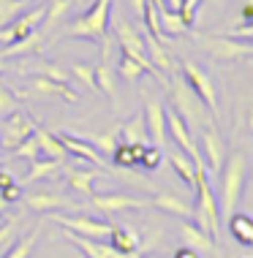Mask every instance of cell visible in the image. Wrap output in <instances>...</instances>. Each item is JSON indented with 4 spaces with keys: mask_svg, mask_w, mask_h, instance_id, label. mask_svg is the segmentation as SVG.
Masks as SVG:
<instances>
[{
    "mask_svg": "<svg viewBox=\"0 0 253 258\" xmlns=\"http://www.w3.org/2000/svg\"><path fill=\"white\" fill-rule=\"evenodd\" d=\"M221 199H218V212L221 218H231L237 212V204H240L242 187H245V177H248V160H245L242 152H231V155L223 160L221 169Z\"/></svg>",
    "mask_w": 253,
    "mask_h": 258,
    "instance_id": "6da1fadb",
    "label": "cell"
},
{
    "mask_svg": "<svg viewBox=\"0 0 253 258\" xmlns=\"http://www.w3.org/2000/svg\"><path fill=\"white\" fill-rule=\"evenodd\" d=\"M112 27V0H95L82 17L71 19L63 30V38H84V41H109Z\"/></svg>",
    "mask_w": 253,
    "mask_h": 258,
    "instance_id": "7a4b0ae2",
    "label": "cell"
},
{
    "mask_svg": "<svg viewBox=\"0 0 253 258\" xmlns=\"http://www.w3.org/2000/svg\"><path fill=\"white\" fill-rule=\"evenodd\" d=\"M166 90H169L172 109L185 120V125L191 131H199V128H205L207 122H215L213 114L207 111V106L201 103V98L185 85V79H166Z\"/></svg>",
    "mask_w": 253,
    "mask_h": 258,
    "instance_id": "3957f363",
    "label": "cell"
},
{
    "mask_svg": "<svg viewBox=\"0 0 253 258\" xmlns=\"http://www.w3.org/2000/svg\"><path fill=\"white\" fill-rule=\"evenodd\" d=\"M115 36H117V44H120L123 54H128L131 60H136L139 66L144 68V74L158 76V79L166 85L164 74H161L158 68L150 62V57H147V52H144V38L139 36V33H136V27H133L131 22H125V19H123V17H117V14H115Z\"/></svg>",
    "mask_w": 253,
    "mask_h": 258,
    "instance_id": "277c9868",
    "label": "cell"
},
{
    "mask_svg": "<svg viewBox=\"0 0 253 258\" xmlns=\"http://www.w3.org/2000/svg\"><path fill=\"white\" fill-rule=\"evenodd\" d=\"M49 220H55L58 226H63L66 231L71 234H79V236H87V239H101L107 242L112 236V228L115 223L109 220H101V218H87V215H58V212H49Z\"/></svg>",
    "mask_w": 253,
    "mask_h": 258,
    "instance_id": "5b68a950",
    "label": "cell"
},
{
    "mask_svg": "<svg viewBox=\"0 0 253 258\" xmlns=\"http://www.w3.org/2000/svg\"><path fill=\"white\" fill-rule=\"evenodd\" d=\"M182 79H185V85L201 98V103H205L207 111L213 114V120H218V117H221V111H218V90L213 85V79H210V74L201 71L196 62L185 60L182 62Z\"/></svg>",
    "mask_w": 253,
    "mask_h": 258,
    "instance_id": "8992f818",
    "label": "cell"
},
{
    "mask_svg": "<svg viewBox=\"0 0 253 258\" xmlns=\"http://www.w3.org/2000/svg\"><path fill=\"white\" fill-rule=\"evenodd\" d=\"M196 134L201 136V158H205V166H207V171L210 174H221L223 169V160H226V144H223V139L221 134H218V125L215 122H207L205 128H199Z\"/></svg>",
    "mask_w": 253,
    "mask_h": 258,
    "instance_id": "52a82bcc",
    "label": "cell"
},
{
    "mask_svg": "<svg viewBox=\"0 0 253 258\" xmlns=\"http://www.w3.org/2000/svg\"><path fill=\"white\" fill-rule=\"evenodd\" d=\"M33 128H36L33 117L22 109L14 111L9 117H3V125H0V147L14 150L19 142H25L27 136H33Z\"/></svg>",
    "mask_w": 253,
    "mask_h": 258,
    "instance_id": "ba28073f",
    "label": "cell"
},
{
    "mask_svg": "<svg viewBox=\"0 0 253 258\" xmlns=\"http://www.w3.org/2000/svg\"><path fill=\"white\" fill-rule=\"evenodd\" d=\"M144 125H147V136H150V147H156L161 152H166V106L156 98H144Z\"/></svg>",
    "mask_w": 253,
    "mask_h": 258,
    "instance_id": "9c48e42d",
    "label": "cell"
},
{
    "mask_svg": "<svg viewBox=\"0 0 253 258\" xmlns=\"http://www.w3.org/2000/svg\"><path fill=\"white\" fill-rule=\"evenodd\" d=\"M201 44H205V49L213 54L215 60H226V62L245 60L253 54V44H242V41L229 38V36H207Z\"/></svg>",
    "mask_w": 253,
    "mask_h": 258,
    "instance_id": "30bf717a",
    "label": "cell"
},
{
    "mask_svg": "<svg viewBox=\"0 0 253 258\" xmlns=\"http://www.w3.org/2000/svg\"><path fill=\"white\" fill-rule=\"evenodd\" d=\"M93 207L101 215L112 218L115 212H123V209H139V207H150V199L142 196H128V193H93L90 196Z\"/></svg>",
    "mask_w": 253,
    "mask_h": 258,
    "instance_id": "8fae6325",
    "label": "cell"
},
{
    "mask_svg": "<svg viewBox=\"0 0 253 258\" xmlns=\"http://www.w3.org/2000/svg\"><path fill=\"white\" fill-rule=\"evenodd\" d=\"M58 139H60V144L66 147V152L68 155H76V158H82V160H87L90 166H95V169H107L109 166V160L98 152L90 142H84V139H79V136H71V134H66V131H60L58 134Z\"/></svg>",
    "mask_w": 253,
    "mask_h": 258,
    "instance_id": "7c38bea8",
    "label": "cell"
},
{
    "mask_svg": "<svg viewBox=\"0 0 253 258\" xmlns=\"http://www.w3.org/2000/svg\"><path fill=\"white\" fill-rule=\"evenodd\" d=\"M22 204L27 209H33V212H38V215H49V212H58V209H76L74 201H68V199H63L58 196V193H22Z\"/></svg>",
    "mask_w": 253,
    "mask_h": 258,
    "instance_id": "4fadbf2b",
    "label": "cell"
},
{
    "mask_svg": "<svg viewBox=\"0 0 253 258\" xmlns=\"http://www.w3.org/2000/svg\"><path fill=\"white\" fill-rule=\"evenodd\" d=\"M46 44V36L41 30H33L30 36L19 38V41H11V44H6L3 49H0V60H11V57H27V54L33 52H41Z\"/></svg>",
    "mask_w": 253,
    "mask_h": 258,
    "instance_id": "5bb4252c",
    "label": "cell"
},
{
    "mask_svg": "<svg viewBox=\"0 0 253 258\" xmlns=\"http://www.w3.org/2000/svg\"><path fill=\"white\" fill-rule=\"evenodd\" d=\"M180 239H182V245L196 250L199 255H207V253H213V250H215L213 236H210L207 231H201L196 223H188V220L180 223Z\"/></svg>",
    "mask_w": 253,
    "mask_h": 258,
    "instance_id": "9a60e30c",
    "label": "cell"
},
{
    "mask_svg": "<svg viewBox=\"0 0 253 258\" xmlns=\"http://www.w3.org/2000/svg\"><path fill=\"white\" fill-rule=\"evenodd\" d=\"M93 76H95V90L107 95L109 103L115 106L117 103V90H115V71L109 68V41H104V60L93 68Z\"/></svg>",
    "mask_w": 253,
    "mask_h": 258,
    "instance_id": "2e32d148",
    "label": "cell"
},
{
    "mask_svg": "<svg viewBox=\"0 0 253 258\" xmlns=\"http://www.w3.org/2000/svg\"><path fill=\"white\" fill-rule=\"evenodd\" d=\"M117 139L120 144H139V147H150V136H147L144 117H131L123 125H117Z\"/></svg>",
    "mask_w": 253,
    "mask_h": 258,
    "instance_id": "e0dca14e",
    "label": "cell"
},
{
    "mask_svg": "<svg viewBox=\"0 0 253 258\" xmlns=\"http://www.w3.org/2000/svg\"><path fill=\"white\" fill-rule=\"evenodd\" d=\"M27 90L36 95H58V98L68 101V103H76L79 101V95H76V90H71L68 85H58V82H49L44 76H33L30 82H27Z\"/></svg>",
    "mask_w": 253,
    "mask_h": 258,
    "instance_id": "ac0fdd59",
    "label": "cell"
},
{
    "mask_svg": "<svg viewBox=\"0 0 253 258\" xmlns=\"http://www.w3.org/2000/svg\"><path fill=\"white\" fill-rule=\"evenodd\" d=\"M71 9H74V0H49L46 3V14H44V22H41L38 30L49 36L60 22H66L71 17Z\"/></svg>",
    "mask_w": 253,
    "mask_h": 258,
    "instance_id": "d6986e66",
    "label": "cell"
},
{
    "mask_svg": "<svg viewBox=\"0 0 253 258\" xmlns=\"http://www.w3.org/2000/svg\"><path fill=\"white\" fill-rule=\"evenodd\" d=\"M153 207H158L161 212L166 215H174V218H193V204H188V201H182L180 196H174V193H158L156 199H150Z\"/></svg>",
    "mask_w": 253,
    "mask_h": 258,
    "instance_id": "ffe728a7",
    "label": "cell"
},
{
    "mask_svg": "<svg viewBox=\"0 0 253 258\" xmlns=\"http://www.w3.org/2000/svg\"><path fill=\"white\" fill-rule=\"evenodd\" d=\"M33 136H36L38 152H41L44 158H52V160H66V158H68V152H66V147L60 144L58 134H49L46 128L36 125V128H33Z\"/></svg>",
    "mask_w": 253,
    "mask_h": 258,
    "instance_id": "44dd1931",
    "label": "cell"
},
{
    "mask_svg": "<svg viewBox=\"0 0 253 258\" xmlns=\"http://www.w3.org/2000/svg\"><path fill=\"white\" fill-rule=\"evenodd\" d=\"M109 245L117 250V253H125V255H136V247H139V234L128 226H115L112 228V236H109Z\"/></svg>",
    "mask_w": 253,
    "mask_h": 258,
    "instance_id": "7402d4cb",
    "label": "cell"
},
{
    "mask_svg": "<svg viewBox=\"0 0 253 258\" xmlns=\"http://www.w3.org/2000/svg\"><path fill=\"white\" fill-rule=\"evenodd\" d=\"M101 177V169H68V185H71V190L82 193V196H93V185L95 179Z\"/></svg>",
    "mask_w": 253,
    "mask_h": 258,
    "instance_id": "603a6c76",
    "label": "cell"
},
{
    "mask_svg": "<svg viewBox=\"0 0 253 258\" xmlns=\"http://www.w3.org/2000/svg\"><path fill=\"white\" fill-rule=\"evenodd\" d=\"M142 152H144V147H139V144H117L109 163L115 169H136L139 160H142Z\"/></svg>",
    "mask_w": 253,
    "mask_h": 258,
    "instance_id": "cb8c5ba5",
    "label": "cell"
},
{
    "mask_svg": "<svg viewBox=\"0 0 253 258\" xmlns=\"http://www.w3.org/2000/svg\"><path fill=\"white\" fill-rule=\"evenodd\" d=\"M41 226H44V223L38 220L36 226H33V231H30V234H25L22 239H17L9 250H6V255H3V258H30V255H33V250H36L38 236H41Z\"/></svg>",
    "mask_w": 253,
    "mask_h": 258,
    "instance_id": "d4e9b609",
    "label": "cell"
},
{
    "mask_svg": "<svg viewBox=\"0 0 253 258\" xmlns=\"http://www.w3.org/2000/svg\"><path fill=\"white\" fill-rule=\"evenodd\" d=\"M144 52H147V57H150V62L158 68V71H172V68H174V62H172V57H169L166 46L161 44V41L153 38L150 33L144 36Z\"/></svg>",
    "mask_w": 253,
    "mask_h": 258,
    "instance_id": "484cf974",
    "label": "cell"
},
{
    "mask_svg": "<svg viewBox=\"0 0 253 258\" xmlns=\"http://www.w3.org/2000/svg\"><path fill=\"white\" fill-rule=\"evenodd\" d=\"M229 231L237 242L242 245H253V218L245 212H234L229 218Z\"/></svg>",
    "mask_w": 253,
    "mask_h": 258,
    "instance_id": "4316f807",
    "label": "cell"
},
{
    "mask_svg": "<svg viewBox=\"0 0 253 258\" xmlns=\"http://www.w3.org/2000/svg\"><path fill=\"white\" fill-rule=\"evenodd\" d=\"M156 11H158V25L164 30V36H185L188 33V25L182 22L177 11H169L164 6H156Z\"/></svg>",
    "mask_w": 253,
    "mask_h": 258,
    "instance_id": "83f0119b",
    "label": "cell"
},
{
    "mask_svg": "<svg viewBox=\"0 0 253 258\" xmlns=\"http://www.w3.org/2000/svg\"><path fill=\"white\" fill-rule=\"evenodd\" d=\"M33 74L44 76V79H49V82H58V85H68V87H71V74H68L63 66H58V62L38 60L36 66H33Z\"/></svg>",
    "mask_w": 253,
    "mask_h": 258,
    "instance_id": "f1b7e54d",
    "label": "cell"
},
{
    "mask_svg": "<svg viewBox=\"0 0 253 258\" xmlns=\"http://www.w3.org/2000/svg\"><path fill=\"white\" fill-rule=\"evenodd\" d=\"M166 158H169V163H172V169L177 171L188 185L193 187V179H196V166H193V160L188 158L182 150H172V152H166Z\"/></svg>",
    "mask_w": 253,
    "mask_h": 258,
    "instance_id": "f546056e",
    "label": "cell"
},
{
    "mask_svg": "<svg viewBox=\"0 0 253 258\" xmlns=\"http://www.w3.org/2000/svg\"><path fill=\"white\" fill-rule=\"evenodd\" d=\"M60 166H63V160H52V158H36V160H30V171H27V177H25V185L49 177V174H55Z\"/></svg>",
    "mask_w": 253,
    "mask_h": 258,
    "instance_id": "4dcf8cb0",
    "label": "cell"
},
{
    "mask_svg": "<svg viewBox=\"0 0 253 258\" xmlns=\"http://www.w3.org/2000/svg\"><path fill=\"white\" fill-rule=\"evenodd\" d=\"M84 142H90L93 147L101 152L104 158H112V152L117 150V144H120V139H117V128H109V131H104V134H93V136H87Z\"/></svg>",
    "mask_w": 253,
    "mask_h": 258,
    "instance_id": "1f68e13d",
    "label": "cell"
},
{
    "mask_svg": "<svg viewBox=\"0 0 253 258\" xmlns=\"http://www.w3.org/2000/svg\"><path fill=\"white\" fill-rule=\"evenodd\" d=\"M17 231H19V218L17 215H9V218L0 223V258H3L6 250L17 242Z\"/></svg>",
    "mask_w": 253,
    "mask_h": 258,
    "instance_id": "d6a6232c",
    "label": "cell"
},
{
    "mask_svg": "<svg viewBox=\"0 0 253 258\" xmlns=\"http://www.w3.org/2000/svg\"><path fill=\"white\" fill-rule=\"evenodd\" d=\"M68 74L74 76L76 82L84 87V90H90V93H98L95 90V76H93V66L90 62H71V68H68Z\"/></svg>",
    "mask_w": 253,
    "mask_h": 258,
    "instance_id": "836d02e7",
    "label": "cell"
},
{
    "mask_svg": "<svg viewBox=\"0 0 253 258\" xmlns=\"http://www.w3.org/2000/svg\"><path fill=\"white\" fill-rule=\"evenodd\" d=\"M25 9H27L25 0H0V27L11 25Z\"/></svg>",
    "mask_w": 253,
    "mask_h": 258,
    "instance_id": "e575fe53",
    "label": "cell"
},
{
    "mask_svg": "<svg viewBox=\"0 0 253 258\" xmlns=\"http://www.w3.org/2000/svg\"><path fill=\"white\" fill-rule=\"evenodd\" d=\"M117 71H120V76H123L125 82H128V85H136V79L144 74V68L139 66L136 60H131L128 54H123V57H120V66H117Z\"/></svg>",
    "mask_w": 253,
    "mask_h": 258,
    "instance_id": "d590c367",
    "label": "cell"
},
{
    "mask_svg": "<svg viewBox=\"0 0 253 258\" xmlns=\"http://www.w3.org/2000/svg\"><path fill=\"white\" fill-rule=\"evenodd\" d=\"M19 109H22L19 98L11 93L9 87L0 85V120H3V117H9V114H14V111H19Z\"/></svg>",
    "mask_w": 253,
    "mask_h": 258,
    "instance_id": "8d00e7d4",
    "label": "cell"
},
{
    "mask_svg": "<svg viewBox=\"0 0 253 258\" xmlns=\"http://www.w3.org/2000/svg\"><path fill=\"white\" fill-rule=\"evenodd\" d=\"M14 158H27V160H36L41 152H38V142H36V136H27L25 142H19L17 147H14L11 152Z\"/></svg>",
    "mask_w": 253,
    "mask_h": 258,
    "instance_id": "74e56055",
    "label": "cell"
},
{
    "mask_svg": "<svg viewBox=\"0 0 253 258\" xmlns=\"http://www.w3.org/2000/svg\"><path fill=\"white\" fill-rule=\"evenodd\" d=\"M199 3H201V0H182V3H180L177 14L182 17V22H185L188 27L196 22V11H199Z\"/></svg>",
    "mask_w": 253,
    "mask_h": 258,
    "instance_id": "f35d334b",
    "label": "cell"
},
{
    "mask_svg": "<svg viewBox=\"0 0 253 258\" xmlns=\"http://www.w3.org/2000/svg\"><path fill=\"white\" fill-rule=\"evenodd\" d=\"M161 158H164V152H161V150H156V147H144L139 166H144L147 171H153V169H158V166H161Z\"/></svg>",
    "mask_w": 253,
    "mask_h": 258,
    "instance_id": "ab89813d",
    "label": "cell"
},
{
    "mask_svg": "<svg viewBox=\"0 0 253 258\" xmlns=\"http://www.w3.org/2000/svg\"><path fill=\"white\" fill-rule=\"evenodd\" d=\"M229 38H237V41H250L253 44V22H245V25H234L229 33H223Z\"/></svg>",
    "mask_w": 253,
    "mask_h": 258,
    "instance_id": "60d3db41",
    "label": "cell"
},
{
    "mask_svg": "<svg viewBox=\"0 0 253 258\" xmlns=\"http://www.w3.org/2000/svg\"><path fill=\"white\" fill-rule=\"evenodd\" d=\"M0 196L9 201V204H11V201H19V199H22V187H19V185H11V187H6V190H0Z\"/></svg>",
    "mask_w": 253,
    "mask_h": 258,
    "instance_id": "b9f144b4",
    "label": "cell"
},
{
    "mask_svg": "<svg viewBox=\"0 0 253 258\" xmlns=\"http://www.w3.org/2000/svg\"><path fill=\"white\" fill-rule=\"evenodd\" d=\"M174 258H201V255L196 253V250H191V247H185V245H182V247L174 250Z\"/></svg>",
    "mask_w": 253,
    "mask_h": 258,
    "instance_id": "7bdbcfd3",
    "label": "cell"
},
{
    "mask_svg": "<svg viewBox=\"0 0 253 258\" xmlns=\"http://www.w3.org/2000/svg\"><path fill=\"white\" fill-rule=\"evenodd\" d=\"M11 185H17V182H14V177H11V171L0 169V190H6V187H11Z\"/></svg>",
    "mask_w": 253,
    "mask_h": 258,
    "instance_id": "ee69618b",
    "label": "cell"
},
{
    "mask_svg": "<svg viewBox=\"0 0 253 258\" xmlns=\"http://www.w3.org/2000/svg\"><path fill=\"white\" fill-rule=\"evenodd\" d=\"M128 3H131V11L136 14V17H142V14H144V6H147V0H128Z\"/></svg>",
    "mask_w": 253,
    "mask_h": 258,
    "instance_id": "f6af8a7d",
    "label": "cell"
},
{
    "mask_svg": "<svg viewBox=\"0 0 253 258\" xmlns=\"http://www.w3.org/2000/svg\"><path fill=\"white\" fill-rule=\"evenodd\" d=\"M240 17L245 19V22H253V0H248V3L242 6V14Z\"/></svg>",
    "mask_w": 253,
    "mask_h": 258,
    "instance_id": "bcb514c9",
    "label": "cell"
},
{
    "mask_svg": "<svg viewBox=\"0 0 253 258\" xmlns=\"http://www.w3.org/2000/svg\"><path fill=\"white\" fill-rule=\"evenodd\" d=\"M6 209H9V201H6L3 196H0V218H3V215H6Z\"/></svg>",
    "mask_w": 253,
    "mask_h": 258,
    "instance_id": "7dc6e473",
    "label": "cell"
},
{
    "mask_svg": "<svg viewBox=\"0 0 253 258\" xmlns=\"http://www.w3.org/2000/svg\"><path fill=\"white\" fill-rule=\"evenodd\" d=\"M248 131H250V134H253V106L248 109Z\"/></svg>",
    "mask_w": 253,
    "mask_h": 258,
    "instance_id": "c3c4849f",
    "label": "cell"
},
{
    "mask_svg": "<svg viewBox=\"0 0 253 258\" xmlns=\"http://www.w3.org/2000/svg\"><path fill=\"white\" fill-rule=\"evenodd\" d=\"M6 68H9V66H6V60H0V74H3Z\"/></svg>",
    "mask_w": 253,
    "mask_h": 258,
    "instance_id": "681fc988",
    "label": "cell"
},
{
    "mask_svg": "<svg viewBox=\"0 0 253 258\" xmlns=\"http://www.w3.org/2000/svg\"><path fill=\"white\" fill-rule=\"evenodd\" d=\"M245 62H248V66L253 68V54H250V57H245Z\"/></svg>",
    "mask_w": 253,
    "mask_h": 258,
    "instance_id": "f907efd6",
    "label": "cell"
},
{
    "mask_svg": "<svg viewBox=\"0 0 253 258\" xmlns=\"http://www.w3.org/2000/svg\"><path fill=\"white\" fill-rule=\"evenodd\" d=\"M3 160H6V158H3V152H0V166H3Z\"/></svg>",
    "mask_w": 253,
    "mask_h": 258,
    "instance_id": "816d5d0a",
    "label": "cell"
},
{
    "mask_svg": "<svg viewBox=\"0 0 253 258\" xmlns=\"http://www.w3.org/2000/svg\"><path fill=\"white\" fill-rule=\"evenodd\" d=\"M74 3H82V0H74Z\"/></svg>",
    "mask_w": 253,
    "mask_h": 258,
    "instance_id": "f5cc1de1",
    "label": "cell"
}]
</instances>
